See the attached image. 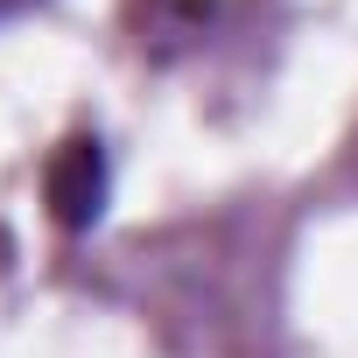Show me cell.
I'll return each mask as SVG.
<instances>
[{
	"mask_svg": "<svg viewBox=\"0 0 358 358\" xmlns=\"http://www.w3.org/2000/svg\"><path fill=\"white\" fill-rule=\"evenodd\" d=\"M50 211L85 232L99 211H106V148L99 141H64L57 162H50Z\"/></svg>",
	"mask_w": 358,
	"mask_h": 358,
	"instance_id": "6da1fadb",
	"label": "cell"
},
{
	"mask_svg": "<svg viewBox=\"0 0 358 358\" xmlns=\"http://www.w3.org/2000/svg\"><path fill=\"white\" fill-rule=\"evenodd\" d=\"M15 8H29V0H0V15H15Z\"/></svg>",
	"mask_w": 358,
	"mask_h": 358,
	"instance_id": "7a4b0ae2",
	"label": "cell"
}]
</instances>
